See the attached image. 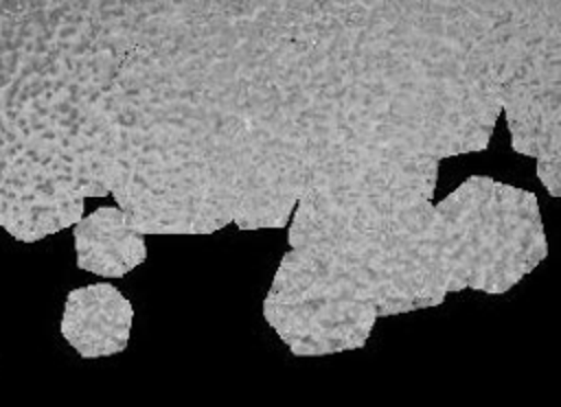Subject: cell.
I'll use <instances>...</instances> for the list:
<instances>
[{
	"mask_svg": "<svg viewBox=\"0 0 561 407\" xmlns=\"http://www.w3.org/2000/svg\"><path fill=\"white\" fill-rule=\"evenodd\" d=\"M131 304L110 282L72 289L61 317L64 339L85 359L116 354L127 348Z\"/></svg>",
	"mask_w": 561,
	"mask_h": 407,
	"instance_id": "obj_1",
	"label": "cell"
},
{
	"mask_svg": "<svg viewBox=\"0 0 561 407\" xmlns=\"http://www.w3.org/2000/svg\"><path fill=\"white\" fill-rule=\"evenodd\" d=\"M77 267L103 278H121L147 258L142 232L112 206L96 208L75 223Z\"/></svg>",
	"mask_w": 561,
	"mask_h": 407,
	"instance_id": "obj_2",
	"label": "cell"
},
{
	"mask_svg": "<svg viewBox=\"0 0 561 407\" xmlns=\"http://www.w3.org/2000/svg\"><path fill=\"white\" fill-rule=\"evenodd\" d=\"M355 79V83L362 88V90H368V85H375L373 81H368V79H357V77H353ZM377 88H381V90H388V88H383V85H377ZM419 92H427V90H416V92H412V94H419ZM430 94V92H427Z\"/></svg>",
	"mask_w": 561,
	"mask_h": 407,
	"instance_id": "obj_3",
	"label": "cell"
}]
</instances>
